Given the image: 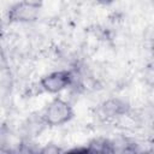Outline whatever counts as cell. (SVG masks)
I'll list each match as a JSON object with an SVG mask.
<instances>
[{
	"label": "cell",
	"instance_id": "cell-1",
	"mask_svg": "<svg viewBox=\"0 0 154 154\" xmlns=\"http://www.w3.org/2000/svg\"><path fill=\"white\" fill-rule=\"evenodd\" d=\"M75 116L70 102L61 97H54L43 111V120L52 126H59L70 122Z\"/></svg>",
	"mask_w": 154,
	"mask_h": 154
},
{
	"label": "cell",
	"instance_id": "cell-2",
	"mask_svg": "<svg viewBox=\"0 0 154 154\" xmlns=\"http://www.w3.org/2000/svg\"><path fill=\"white\" fill-rule=\"evenodd\" d=\"M73 79V75L69 70L53 71L43 76L40 81L41 89L48 94H58L61 90L66 89Z\"/></svg>",
	"mask_w": 154,
	"mask_h": 154
},
{
	"label": "cell",
	"instance_id": "cell-3",
	"mask_svg": "<svg viewBox=\"0 0 154 154\" xmlns=\"http://www.w3.org/2000/svg\"><path fill=\"white\" fill-rule=\"evenodd\" d=\"M41 4L37 1H18L10 7L8 20L10 22H31L38 16Z\"/></svg>",
	"mask_w": 154,
	"mask_h": 154
},
{
	"label": "cell",
	"instance_id": "cell-4",
	"mask_svg": "<svg viewBox=\"0 0 154 154\" xmlns=\"http://www.w3.org/2000/svg\"><path fill=\"white\" fill-rule=\"evenodd\" d=\"M144 79L146 83L154 87V65H149L144 71Z\"/></svg>",
	"mask_w": 154,
	"mask_h": 154
},
{
	"label": "cell",
	"instance_id": "cell-5",
	"mask_svg": "<svg viewBox=\"0 0 154 154\" xmlns=\"http://www.w3.org/2000/svg\"><path fill=\"white\" fill-rule=\"evenodd\" d=\"M152 53H153V57H154V43H153V47H152Z\"/></svg>",
	"mask_w": 154,
	"mask_h": 154
}]
</instances>
